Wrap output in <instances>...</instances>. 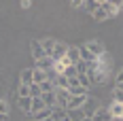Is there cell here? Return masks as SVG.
Instances as JSON below:
<instances>
[{
  "label": "cell",
  "instance_id": "6da1fadb",
  "mask_svg": "<svg viewBox=\"0 0 123 121\" xmlns=\"http://www.w3.org/2000/svg\"><path fill=\"white\" fill-rule=\"evenodd\" d=\"M102 106V102H100L98 98H91V96H87L85 100V104L81 106V113H83V117H93L96 115V110Z\"/></svg>",
  "mask_w": 123,
  "mask_h": 121
},
{
  "label": "cell",
  "instance_id": "7a4b0ae2",
  "mask_svg": "<svg viewBox=\"0 0 123 121\" xmlns=\"http://www.w3.org/2000/svg\"><path fill=\"white\" fill-rule=\"evenodd\" d=\"M100 9L106 13L108 17H112V15H117V13L121 11V2L117 0V2H108V0H100Z\"/></svg>",
  "mask_w": 123,
  "mask_h": 121
},
{
  "label": "cell",
  "instance_id": "3957f363",
  "mask_svg": "<svg viewBox=\"0 0 123 121\" xmlns=\"http://www.w3.org/2000/svg\"><path fill=\"white\" fill-rule=\"evenodd\" d=\"M83 47H85L87 51H89V53L93 55V57H100V55L104 53V45H102L100 40H96V38H91V40H87V43L83 45Z\"/></svg>",
  "mask_w": 123,
  "mask_h": 121
},
{
  "label": "cell",
  "instance_id": "277c9868",
  "mask_svg": "<svg viewBox=\"0 0 123 121\" xmlns=\"http://www.w3.org/2000/svg\"><path fill=\"white\" fill-rule=\"evenodd\" d=\"M66 51H68V45L66 43H57L55 40V45H53V51H51V60L53 62H60L62 57H66Z\"/></svg>",
  "mask_w": 123,
  "mask_h": 121
},
{
  "label": "cell",
  "instance_id": "5b68a950",
  "mask_svg": "<svg viewBox=\"0 0 123 121\" xmlns=\"http://www.w3.org/2000/svg\"><path fill=\"white\" fill-rule=\"evenodd\" d=\"M87 96H89V94H87ZM87 96H70L68 98V104H66V110H79L85 104Z\"/></svg>",
  "mask_w": 123,
  "mask_h": 121
},
{
  "label": "cell",
  "instance_id": "8992f818",
  "mask_svg": "<svg viewBox=\"0 0 123 121\" xmlns=\"http://www.w3.org/2000/svg\"><path fill=\"white\" fill-rule=\"evenodd\" d=\"M68 91L66 89H55V108H64L66 110V104H68Z\"/></svg>",
  "mask_w": 123,
  "mask_h": 121
},
{
  "label": "cell",
  "instance_id": "52a82bcc",
  "mask_svg": "<svg viewBox=\"0 0 123 121\" xmlns=\"http://www.w3.org/2000/svg\"><path fill=\"white\" fill-rule=\"evenodd\" d=\"M30 51H32V57H34V62H40L47 57V53L43 51V47H40V43L38 40H32L30 43Z\"/></svg>",
  "mask_w": 123,
  "mask_h": 121
},
{
  "label": "cell",
  "instance_id": "ba28073f",
  "mask_svg": "<svg viewBox=\"0 0 123 121\" xmlns=\"http://www.w3.org/2000/svg\"><path fill=\"white\" fill-rule=\"evenodd\" d=\"M40 100H43V104L47 106V108H55V91H47V94H40Z\"/></svg>",
  "mask_w": 123,
  "mask_h": 121
},
{
  "label": "cell",
  "instance_id": "9c48e42d",
  "mask_svg": "<svg viewBox=\"0 0 123 121\" xmlns=\"http://www.w3.org/2000/svg\"><path fill=\"white\" fill-rule=\"evenodd\" d=\"M34 68H36V70H43V72H51V70H53V60H51V57H45V60L36 62Z\"/></svg>",
  "mask_w": 123,
  "mask_h": 121
},
{
  "label": "cell",
  "instance_id": "30bf717a",
  "mask_svg": "<svg viewBox=\"0 0 123 121\" xmlns=\"http://www.w3.org/2000/svg\"><path fill=\"white\" fill-rule=\"evenodd\" d=\"M91 119H93V121H111V113H108V108H106V106H100Z\"/></svg>",
  "mask_w": 123,
  "mask_h": 121
},
{
  "label": "cell",
  "instance_id": "8fae6325",
  "mask_svg": "<svg viewBox=\"0 0 123 121\" xmlns=\"http://www.w3.org/2000/svg\"><path fill=\"white\" fill-rule=\"evenodd\" d=\"M51 83H53V89H68V79L62 74H55Z\"/></svg>",
  "mask_w": 123,
  "mask_h": 121
},
{
  "label": "cell",
  "instance_id": "7c38bea8",
  "mask_svg": "<svg viewBox=\"0 0 123 121\" xmlns=\"http://www.w3.org/2000/svg\"><path fill=\"white\" fill-rule=\"evenodd\" d=\"M108 113L112 117H123V102H112V106H108Z\"/></svg>",
  "mask_w": 123,
  "mask_h": 121
},
{
  "label": "cell",
  "instance_id": "4fadbf2b",
  "mask_svg": "<svg viewBox=\"0 0 123 121\" xmlns=\"http://www.w3.org/2000/svg\"><path fill=\"white\" fill-rule=\"evenodd\" d=\"M40 43V47H43V51L47 53V57L51 55V51H53V45H55V38H43V40H38Z\"/></svg>",
  "mask_w": 123,
  "mask_h": 121
},
{
  "label": "cell",
  "instance_id": "5bb4252c",
  "mask_svg": "<svg viewBox=\"0 0 123 121\" xmlns=\"http://www.w3.org/2000/svg\"><path fill=\"white\" fill-rule=\"evenodd\" d=\"M17 106L21 108V113L30 115V106H32V98H17Z\"/></svg>",
  "mask_w": 123,
  "mask_h": 121
},
{
  "label": "cell",
  "instance_id": "9a60e30c",
  "mask_svg": "<svg viewBox=\"0 0 123 121\" xmlns=\"http://www.w3.org/2000/svg\"><path fill=\"white\" fill-rule=\"evenodd\" d=\"M66 57L70 60V64H76L79 62V47H68V51H66Z\"/></svg>",
  "mask_w": 123,
  "mask_h": 121
},
{
  "label": "cell",
  "instance_id": "2e32d148",
  "mask_svg": "<svg viewBox=\"0 0 123 121\" xmlns=\"http://www.w3.org/2000/svg\"><path fill=\"white\" fill-rule=\"evenodd\" d=\"M47 108L45 104H43V100L40 98H32V106H30V115H34V113H38V110Z\"/></svg>",
  "mask_w": 123,
  "mask_h": 121
},
{
  "label": "cell",
  "instance_id": "e0dca14e",
  "mask_svg": "<svg viewBox=\"0 0 123 121\" xmlns=\"http://www.w3.org/2000/svg\"><path fill=\"white\" fill-rule=\"evenodd\" d=\"M21 85H32V68L21 70Z\"/></svg>",
  "mask_w": 123,
  "mask_h": 121
},
{
  "label": "cell",
  "instance_id": "ac0fdd59",
  "mask_svg": "<svg viewBox=\"0 0 123 121\" xmlns=\"http://www.w3.org/2000/svg\"><path fill=\"white\" fill-rule=\"evenodd\" d=\"M83 6H85L87 13H93L100 9V0H87V2H83Z\"/></svg>",
  "mask_w": 123,
  "mask_h": 121
},
{
  "label": "cell",
  "instance_id": "d6986e66",
  "mask_svg": "<svg viewBox=\"0 0 123 121\" xmlns=\"http://www.w3.org/2000/svg\"><path fill=\"white\" fill-rule=\"evenodd\" d=\"M66 91H68V96H87V89H83L81 85L79 87H68Z\"/></svg>",
  "mask_w": 123,
  "mask_h": 121
},
{
  "label": "cell",
  "instance_id": "ffe728a7",
  "mask_svg": "<svg viewBox=\"0 0 123 121\" xmlns=\"http://www.w3.org/2000/svg\"><path fill=\"white\" fill-rule=\"evenodd\" d=\"M66 117L70 121H81L83 119V113H81V108L79 110H66Z\"/></svg>",
  "mask_w": 123,
  "mask_h": 121
},
{
  "label": "cell",
  "instance_id": "44dd1931",
  "mask_svg": "<svg viewBox=\"0 0 123 121\" xmlns=\"http://www.w3.org/2000/svg\"><path fill=\"white\" fill-rule=\"evenodd\" d=\"M64 117H66V110L64 108H53L51 110V119L53 121H62Z\"/></svg>",
  "mask_w": 123,
  "mask_h": 121
},
{
  "label": "cell",
  "instance_id": "7402d4cb",
  "mask_svg": "<svg viewBox=\"0 0 123 121\" xmlns=\"http://www.w3.org/2000/svg\"><path fill=\"white\" fill-rule=\"evenodd\" d=\"M38 89H40V94H47V91H55L51 81H43V83H38Z\"/></svg>",
  "mask_w": 123,
  "mask_h": 121
},
{
  "label": "cell",
  "instance_id": "603a6c76",
  "mask_svg": "<svg viewBox=\"0 0 123 121\" xmlns=\"http://www.w3.org/2000/svg\"><path fill=\"white\" fill-rule=\"evenodd\" d=\"M62 76H66V79H74V76H76V68H74L72 64H70V66H66V68H64V72H62Z\"/></svg>",
  "mask_w": 123,
  "mask_h": 121
},
{
  "label": "cell",
  "instance_id": "cb8c5ba5",
  "mask_svg": "<svg viewBox=\"0 0 123 121\" xmlns=\"http://www.w3.org/2000/svg\"><path fill=\"white\" fill-rule=\"evenodd\" d=\"M91 17H93L96 21H106V19H108V15H106V13L102 11V9H98V11H93V13H91Z\"/></svg>",
  "mask_w": 123,
  "mask_h": 121
},
{
  "label": "cell",
  "instance_id": "d4e9b609",
  "mask_svg": "<svg viewBox=\"0 0 123 121\" xmlns=\"http://www.w3.org/2000/svg\"><path fill=\"white\" fill-rule=\"evenodd\" d=\"M123 87H115L112 89V98H115V102H123Z\"/></svg>",
  "mask_w": 123,
  "mask_h": 121
},
{
  "label": "cell",
  "instance_id": "484cf974",
  "mask_svg": "<svg viewBox=\"0 0 123 121\" xmlns=\"http://www.w3.org/2000/svg\"><path fill=\"white\" fill-rule=\"evenodd\" d=\"M28 89H30V98H38V96H40V89H38V85H36V83L28 85Z\"/></svg>",
  "mask_w": 123,
  "mask_h": 121
},
{
  "label": "cell",
  "instance_id": "4316f807",
  "mask_svg": "<svg viewBox=\"0 0 123 121\" xmlns=\"http://www.w3.org/2000/svg\"><path fill=\"white\" fill-rule=\"evenodd\" d=\"M19 98H30V89H28V85H21V87H19Z\"/></svg>",
  "mask_w": 123,
  "mask_h": 121
},
{
  "label": "cell",
  "instance_id": "83f0119b",
  "mask_svg": "<svg viewBox=\"0 0 123 121\" xmlns=\"http://www.w3.org/2000/svg\"><path fill=\"white\" fill-rule=\"evenodd\" d=\"M0 115H9V106L4 100H0Z\"/></svg>",
  "mask_w": 123,
  "mask_h": 121
},
{
  "label": "cell",
  "instance_id": "f1b7e54d",
  "mask_svg": "<svg viewBox=\"0 0 123 121\" xmlns=\"http://www.w3.org/2000/svg\"><path fill=\"white\" fill-rule=\"evenodd\" d=\"M115 81H117L115 87H121V83H123V72H117V79H115Z\"/></svg>",
  "mask_w": 123,
  "mask_h": 121
},
{
  "label": "cell",
  "instance_id": "f546056e",
  "mask_svg": "<svg viewBox=\"0 0 123 121\" xmlns=\"http://www.w3.org/2000/svg\"><path fill=\"white\" fill-rule=\"evenodd\" d=\"M70 6H72V9H81V6H83V2H81V0H72V2H70Z\"/></svg>",
  "mask_w": 123,
  "mask_h": 121
},
{
  "label": "cell",
  "instance_id": "4dcf8cb0",
  "mask_svg": "<svg viewBox=\"0 0 123 121\" xmlns=\"http://www.w3.org/2000/svg\"><path fill=\"white\" fill-rule=\"evenodd\" d=\"M30 6H32L30 0H21V9H30Z\"/></svg>",
  "mask_w": 123,
  "mask_h": 121
},
{
  "label": "cell",
  "instance_id": "1f68e13d",
  "mask_svg": "<svg viewBox=\"0 0 123 121\" xmlns=\"http://www.w3.org/2000/svg\"><path fill=\"white\" fill-rule=\"evenodd\" d=\"M0 121H9V115H0Z\"/></svg>",
  "mask_w": 123,
  "mask_h": 121
},
{
  "label": "cell",
  "instance_id": "d6a6232c",
  "mask_svg": "<svg viewBox=\"0 0 123 121\" xmlns=\"http://www.w3.org/2000/svg\"><path fill=\"white\" fill-rule=\"evenodd\" d=\"M111 121H123V117H112Z\"/></svg>",
  "mask_w": 123,
  "mask_h": 121
},
{
  "label": "cell",
  "instance_id": "836d02e7",
  "mask_svg": "<svg viewBox=\"0 0 123 121\" xmlns=\"http://www.w3.org/2000/svg\"><path fill=\"white\" fill-rule=\"evenodd\" d=\"M81 121H93V119H91V117H83Z\"/></svg>",
  "mask_w": 123,
  "mask_h": 121
},
{
  "label": "cell",
  "instance_id": "e575fe53",
  "mask_svg": "<svg viewBox=\"0 0 123 121\" xmlns=\"http://www.w3.org/2000/svg\"><path fill=\"white\" fill-rule=\"evenodd\" d=\"M43 121H53V119H51V117H47V119H43Z\"/></svg>",
  "mask_w": 123,
  "mask_h": 121
}]
</instances>
